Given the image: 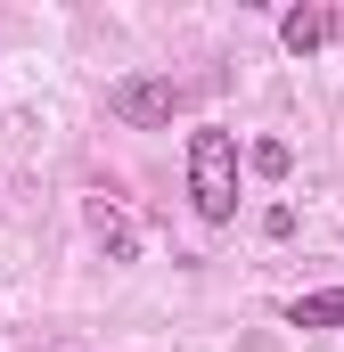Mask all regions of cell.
I'll return each mask as SVG.
<instances>
[{
  "instance_id": "cell-4",
  "label": "cell",
  "mask_w": 344,
  "mask_h": 352,
  "mask_svg": "<svg viewBox=\"0 0 344 352\" xmlns=\"http://www.w3.org/2000/svg\"><path fill=\"white\" fill-rule=\"evenodd\" d=\"M90 230H98V246H107V263H140V230H131V221H123V213H115L107 197L90 205Z\"/></svg>"
},
{
  "instance_id": "cell-5",
  "label": "cell",
  "mask_w": 344,
  "mask_h": 352,
  "mask_svg": "<svg viewBox=\"0 0 344 352\" xmlns=\"http://www.w3.org/2000/svg\"><path fill=\"white\" fill-rule=\"evenodd\" d=\"M287 328H344V287H320V295L287 303Z\"/></svg>"
},
{
  "instance_id": "cell-7",
  "label": "cell",
  "mask_w": 344,
  "mask_h": 352,
  "mask_svg": "<svg viewBox=\"0 0 344 352\" xmlns=\"http://www.w3.org/2000/svg\"><path fill=\"white\" fill-rule=\"evenodd\" d=\"M262 238H295V205H270L262 213Z\"/></svg>"
},
{
  "instance_id": "cell-1",
  "label": "cell",
  "mask_w": 344,
  "mask_h": 352,
  "mask_svg": "<svg viewBox=\"0 0 344 352\" xmlns=\"http://www.w3.org/2000/svg\"><path fill=\"white\" fill-rule=\"evenodd\" d=\"M189 205H197V221H238V140L222 131V123H205V131H189Z\"/></svg>"
},
{
  "instance_id": "cell-2",
  "label": "cell",
  "mask_w": 344,
  "mask_h": 352,
  "mask_svg": "<svg viewBox=\"0 0 344 352\" xmlns=\"http://www.w3.org/2000/svg\"><path fill=\"white\" fill-rule=\"evenodd\" d=\"M107 115L131 123V131H164L172 115H180V82H164V74H123V82L107 90Z\"/></svg>"
},
{
  "instance_id": "cell-3",
  "label": "cell",
  "mask_w": 344,
  "mask_h": 352,
  "mask_svg": "<svg viewBox=\"0 0 344 352\" xmlns=\"http://www.w3.org/2000/svg\"><path fill=\"white\" fill-rule=\"evenodd\" d=\"M328 33H336V16H328V8H287V16H279V41H287L295 58H312Z\"/></svg>"
},
{
  "instance_id": "cell-6",
  "label": "cell",
  "mask_w": 344,
  "mask_h": 352,
  "mask_svg": "<svg viewBox=\"0 0 344 352\" xmlns=\"http://www.w3.org/2000/svg\"><path fill=\"white\" fill-rule=\"evenodd\" d=\"M246 164H255L262 180H287V173H295V148H287V140H255V148H246Z\"/></svg>"
}]
</instances>
